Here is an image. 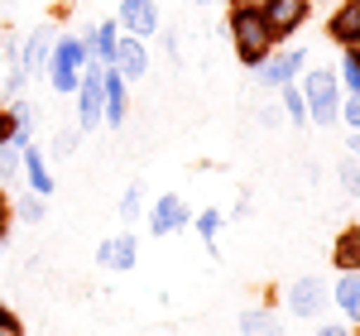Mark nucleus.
I'll return each instance as SVG.
<instances>
[{
    "label": "nucleus",
    "instance_id": "nucleus-2",
    "mask_svg": "<svg viewBox=\"0 0 360 336\" xmlns=\"http://www.w3.org/2000/svg\"><path fill=\"white\" fill-rule=\"evenodd\" d=\"M303 106H307V120L312 125H332L341 115V96H336V77L327 67H312L303 82Z\"/></svg>",
    "mask_w": 360,
    "mask_h": 336
},
{
    "label": "nucleus",
    "instance_id": "nucleus-29",
    "mask_svg": "<svg viewBox=\"0 0 360 336\" xmlns=\"http://www.w3.org/2000/svg\"><path fill=\"white\" fill-rule=\"evenodd\" d=\"M10 197H5V188H0V245H5V235H10Z\"/></svg>",
    "mask_w": 360,
    "mask_h": 336
},
{
    "label": "nucleus",
    "instance_id": "nucleus-33",
    "mask_svg": "<svg viewBox=\"0 0 360 336\" xmlns=\"http://www.w3.org/2000/svg\"><path fill=\"white\" fill-rule=\"evenodd\" d=\"M236 10H264V0H236Z\"/></svg>",
    "mask_w": 360,
    "mask_h": 336
},
{
    "label": "nucleus",
    "instance_id": "nucleus-13",
    "mask_svg": "<svg viewBox=\"0 0 360 336\" xmlns=\"http://www.w3.org/2000/svg\"><path fill=\"white\" fill-rule=\"evenodd\" d=\"M303 63H307L303 49H293V53H278L274 63H259V77H264L269 86H283V82H293V72H298Z\"/></svg>",
    "mask_w": 360,
    "mask_h": 336
},
{
    "label": "nucleus",
    "instance_id": "nucleus-4",
    "mask_svg": "<svg viewBox=\"0 0 360 336\" xmlns=\"http://www.w3.org/2000/svg\"><path fill=\"white\" fill-rule=\"evenodd\" d=\"M101 72H106V63L96 58H86V77H82V86H77V111H82V130H96V120H101Z\"/></svg>",
    "mask_w": 360,
    "mask_h": 336
},
{
    "label": "nucleus",
    "instance_id": "nucleus-25",
    "mask_svg": "<svg viewBox=\"0 0 360 336\" xmlns=\"http://www.w3.org/2000/svg\"><path fill=\"white\" fill-rule=\"evenodd\" d=\"M197 231H202V235L212 240V235L221 231V212H202V217H197Z\"/></svg>",
    "mask_w": 360,
    "mask_h": 336
},
{
    "label": "nucleus",
    "instance_id": "nucleus-7",
    "mask_svg": "<svg viewBox=\"0 0 360 336\" xmlns=\"http://www.w3.org/2000/svg\"><path fill=\"white\" fill-rule=\"evenodd\" d=\"M288 308L298 312V317L322 312V308H327V283L317 279V274H312V279H298V283H293V293H288Z\"/></svg>",
    "mask_w": 360,
    "mask_h": 336
},
{
    "label": "nucleus",
    "instance_id": "nucleus-20",
    "mask_svg": "<svg viewBox=\"0 0 360 336\" xmlns=\"http://www.w3.org/2000/svg\"><path fill=\"white\" fill-rule=\"evenodd\" d=\"M20 154H25L20 144H0V183H10L20 173Z\"/></svg>",
    "mask_w": 360,
    "mask_h": 336
},
{
    "label": "nucleus",
    "instance_id": "nucleus-31",
    "mask_svg": "<svg viewBox=\"0 0 360 336\" xmlns=\"http://www.w3.org/2000/svg\"><path fill=\"white\" fill-rule=\"evenodd\" d=\"M58 149H63V154H72V149H77V135H72V130H68V135H58Z\"/></svg>",
    "mask_w": 360,
    "mask_h": 336
},
{
    "label": "nucleus",
    "instance_id": "nucleus-24",
    "mask_svg": "<svg viewBox=\"0 0 360 336\" xmlns=\"http://www.w3.org/2000/svg\"><path fill=\"white\" fill-rule=\"evenodd\" d=\"M15 130H20L15 111H10V106H0V144H10V140H15Z\"/></svg>",
    "mask_w": 360,
    "mask_h": 336
},
{
    "label": "nucleus",
    "instance_id": "nucleus-14",
    "mask_svg": "<svg viewBox=\"0 0 360 336\" xmlns=\"http://www.w3.org/2000/svg\"><path fill=\"white\" fill-rule=\"evenodd\" d=\"M327 29H332L336 44H351V39L360 34V0H346V5L332 15V25H327Z\"/></svg>",
    "mask_w": 360,
    "mask_h": 336
},
{
    "label": "nucleus",
    "instance_id": "nucleus-8",
    "mask_svg": "<svg viewBox=\"0 0 360 336\" xmlns=\"http://www.w3.org/2000/svg\"><path fill=\"white\" fill-rule=\"evenodd\" d=\"M120 25L130 29L135 39L154 34V29H159V10H154V0H120Z\"/></svg>",
    "mask_w": 360,
    "mask_h": 336
},
{
    "label": "nucleus",
    "instance_id": "nucleus-28",
    "mask_svg": "<svg viewBox=\"0 0 360 336\" xmlns=\"http://www.w3.org/2000/svg\"><path fill=\"white\" fill-rule=\"evenodd\" d=\"M341 183L346 193H360V164H341Z\"/></svg>",
    "mask_w": 360,
    "mask_h": 336
},
{
    "label": "nucleus",
    "instance_id": "nucleus-10",
    "mask_svg": "<svg viewBox=\"0 0 360 336\" xmlns=\"http://www.w3.org/2000/svg\"><path fill=\"white\" fill-rule=\"evenodd\" d=\"M49 44H53V25L34 29L29 49L20 53V67H25V77H44V63H49Z\"/></svg>",
    "mask_w": 360,
    "mask_h": 336
},
{
    "label": "nucleus",
    "instance_id": "nucleus-17",
    "mask_svg": "<svg viewBox=\"0 0 360 336\" xmlns=\"http://www.w3.org/2000/svg\"><path fill=\"white\" fill-rule=\"evenodd\" d=\"M101 264H120V269H130V264H135V235L106 240V245H101Z\"/></svg>",
    "mask_w": 360,
    "mask_h": 336
},
{
    "label": "nucleus",
    "instance_id": "nucleus-26",
    "mask_svg": "<svg viewBox=\"0 0 360 336\" xmlns=\"http://www.w3.org/2000/svg\"><path fill=\"white\" fill-rule=\"evenodd\" d=\"M20 217H25V221H44V202H39V193L20 202Z\"/></svg>",
    "mask_w": 360,
    "mask_h": 336
},
{
    "label": "nucleus",
    "instance_id": "nucleus-23",
    "mask_svg": "<svg viewBox=\"0 0 360 336\" xmlns=\"http://www.w3.org/2000/svg\"><path fill=\"white\" fill-rule=\"evenodd\" d=\"M139 197H144V183H130V193L120 202V217H139Z\"/></svg>",
    "mask_w": 360,
    "mask_h": 336
},
{
    "label": "nucleus",
    "instance_id": "nucleus-16",
    "mask_svg": "<svg viewBox=\"0 0 360 336\" xmlns=\"http://www.w3.org/2000/svg\"><path fill=\"white\" fill-rule=\"evenodd\" d=\"M336 308L346 312L351 322H360V274H341V283H336Z\"/></svg>",
    "mask_w": 360,
    "mask_h": 336
},
{
    "label": "nucleus",
    "instance_id": "nucleus-9",
    "mask_svg": "<svg viewBox=\"0 0 360 336\" xmlns=\"http://www.w3.org/2000/svg\"><path fill=\"white\" fill-rule=\"evenodd\" d=\"M101 96H106V101H101V115H106L111 125H120V120H125V77L115 72L111 63H106V72H101Z\"/></svg>",
    "mask_w": 360,
    "mask_h": 336
},
{
    "label": "nucleus",
    "instance_id": "nucleus-22",
    "mask_svg": "<svg viewBox=\"0 0 360 336\" xmlns=\"http://www.w3.org/2000/svg\"><path fill=\"white\" fill-rule=\"evenodd\" d=\"M341 82L351 86V96H360V63H356V58H346V63H341Z\"/></svg>",
    "mask_w": 360,
    "mask_h": 336
},
{
    "label": "nucleus",
    "instance_id": "nucleus-21",
    "mask_svg": "<svg viewBox=\"0 0 360 336\" xmlns=\"http://www.w3.org/2000/svg\"><path fill=\"white\" fill-rule=\"evenodd\" d=\"M278 101H283V111L293 115V120H307V106H303V91H298V86H288V82H283Z\"/></svg>",
    "mask_w": 360,
    "mask_h": 336
},
{
    "label": "nucleus",
    "instance_id": "nucleus-32",
    "mask_svg": "<svg viewBox=\"0 0 360 336\" xmlns=\"http://www.w3.org/2000/svg\"><path fill=\"white\" fill-rule=\"evenodd\" d=\"M346 58H356V63H360V34L351 39V44H346Z\"/></svg>",
    "mask_w": 360,
    "mask_h": 336
},
{
    "label": "nucleus",
    "instance_id": "nucleus-3",
    "mask_svg": "<svg viewBox=\"0 0 360 336\" xmlns=\"http://www.w3.org/2000/svg\"><path fill=\"white\" fill-rule=\"evenodd\" d=\"M91 58V44L86 39H58L53 63H49V77H53V91H77V67Z\"/></svg>",
    "mask_w": 360,
    "mask_h": 336
},
{
    "label": "nucleus",
    "instance_id": "nucleus-27",
    "mask_svg": "<svg viewBox=\"0 0 360 336\" xmlns=\"http://www.w3.org/2000/svg\"><path fill=\"white\" fill-rule=\"evenodd\" d=\"M0 336H25V327H20V317L10 308H0Z\"/></svg>",
    "mask_w": 360,
    "mask_h": 336
},
{
    "label": "nucleus",
    "instance_id": "nucleus-6",
    "mask_svg": "<svg viewBox=\"0 0 360 336\" xmlns=\"http://www.w3.org/2000/svg\"><path fill=\"white\" fill-rule=\"evenodd\" d=\"M111 67L120 72V77H144V67H149V53H144V44H139L135 34L115 39V49H111Z\"/></svg>",
    "mask_w": 360,
    "mask_h": 336
},
{
    "label": "nucleus",
    "instance_id": "nucleus-30",
    "mask_svg": "<svg viewBox=\"0 0 360 336\" xmlns=\"http://www.w3.org/2000/svg\"><path fill=\"white\" fill-rule=\"evenodd\" d=\"M341 115H346V125H351V130H360V96H351V101L341 106Z\"/></svg>",
    "mask_w": 360,
    "mask_h": 336
},
{
    "label": "nucleus",
    "instance_id": "nucleus-5",
    "mask_svg": "<svg viewBox=\"0 0 360 336\" xmlns=\"http://www.w3.org/2000/svg\"><path fill=\"white\" fill-rule=\"evenodd\" d=\"M307 20V0H264V25L274 39H288Z\"/></svg>",
    "mask_w": 360,
    "mask_h": 336
},
{
    "label": "nucleus",
    "instance_id": "nucleus-34",
    "mask_svg": "<svg viewBox=\"0 0 360 336\" xmlns=\"http://www.w3.org/2000/svg\"><path fill=\"white\" fill-rule=\"evenodd\" d=\"M317 336H346V332H341V327H322Z\"/></svg>",
    "mask_w": 360,
    "mask_h": 336
},
{
    "label": "nucleus",
    "instance_id": "nucleus-1",
    "mask_svg": "<svg viewBox=\"0 0 360 336\" xmlns=\"http://www.w3.org/2000/svg\"><path fill=\"white\" fill-rule=\"evenodd\" d=\"M231 34H236L240 63H250V67H259L269 58V49H274V34L264 25V10H236L231 15Z\"/></svg>",
    "mask_w": 360,
    "mask_h": 336
},
{
    "label": "nucleus",
    "instance_id": "nucleus-15",
    "mask_svg": "<svg viewBox=\"0 0 360 336\" xmlns=\"http://www.w3.org/2000/svg\"><path fill=\"white\" fill-rule=\"evenodd\" d=\"M20 164H25V173H29V188H34L39 197H49V193H53V178H49V168H44V154H39L34 144H25Z\"/></svg>",
    "mask_w": 360,
    "mask_h": 336
},
{
    "label": "nucleus",
    "instance_id": "nucleus-18",
    "mask_svg": "<svg viewBox=\"0 0 360 336\" xmlns=\"http://www.w3.org/2000/svg\"><path fill=\"white\" fill-rule=\"evenodd\" d=\"M86 44H91V53L101 58V63H111V49H115V25H96V34H91Z\"/></svg>",
    "mask_w": 360,
    "mask_h": 336
},
{
    "label": "nucleus",
    "instance_id": "nucleus-35",
    "mask_svg": "<svg viewBox=\"0 0 360 336\" xmlns=\"http://www.w3.org/2000/svg\"><path fill=\"white\" fill-rule=\"evenodd\" d=\"M351 149H356V154H360V130H356V135H351Z\"/></svg>",
    "mask_w": 360,
    "mask_h": 336
},
{
    "label": "nucleus",
    "instance_id": "nucleus-11",
    "mask_svg": "<svg viewBox=\"0 0 360 336\" xmlns=\"http://www.w3.org/2000/svg\"><path fill=\"white\" fill-rule=\"evenodd\" d=\"M332 259L341 274H360V226H346L332 245Z\"/></svg>",
    "mask_w": 360,
    "mask_h": 336
},
{
    "label": "nucleus",
    "instance_id": "nucleus-12",
    "mask_svg": "<svg viewBox=\"0 0 360 336\" xmlns=\"http://www.w3.org/2000/svg\"><path fill=\"white\" fill-rule=\"evenodd\" d=\"M183 221H188V207H183L178 197H159V202H154V212H149L154 235H168V231H178Z\"/></svg>",
    "mask_w": 360,
    "mask_h": 336
},
{
    "label": "nucleus",
    "instance_id": "nucleus-19",
    "mask_svg": "<svg viewBox=\"0 0 360 336\" xmlns=\"http://www.w3.org/2000/svg\"><path fill=\"white\" fill-rule=\"evenodd\" d=\"M240 327H245L250 336H278V322L269 317V312H245V317H240Z\"/></svg>",
    "mask_w": 360,
    "mask_h": 336
}]
</instances>
